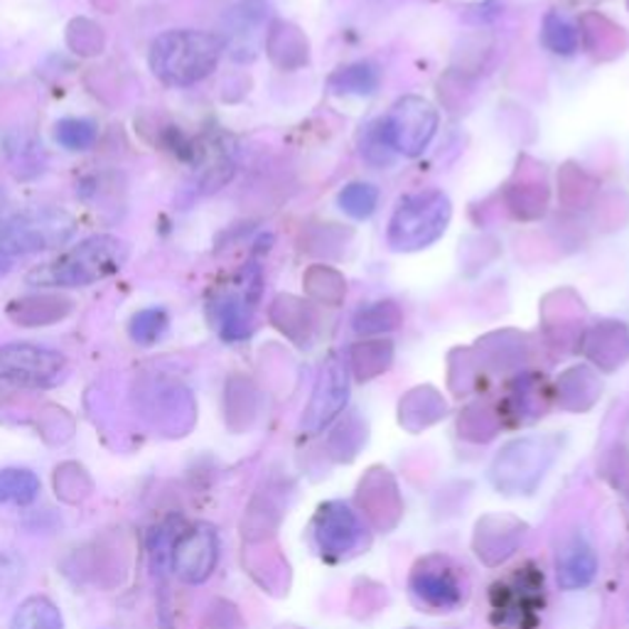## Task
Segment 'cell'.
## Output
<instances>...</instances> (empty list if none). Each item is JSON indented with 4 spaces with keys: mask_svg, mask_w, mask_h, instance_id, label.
<instances>
[{
    "mask_svg": "<svg viewBox=\"0 0 629 629\" xmlns=\"http://www.w3.org/2000/svg\"><path fill=\"white\" fill-rule=\"evenodd\" d=\"M219 561L217 531L207 523H197L178 536L172 549V570L184 582H204Z\"/></svg>",
    "mask_w": 629,
    "mask_h": 629,
    "instance_id": "7c38bea8",
    "label": "cell"
},
{
    "mask_svg": "<svg viewBox=\"0 0 629 629\" xmlns=\"http://www.w3.org/2000/svg\"><path fill=\"white\" fill-rule=\"evenodd\" d=\"M67 357L57 349L10 342L0 347V383L20 389H50L64 377Z\"/></svg>",
    "mask_w": 629,
    "mask_h": 629,
    "instance_id": "8992f818",
    "label": "cell"
},
{
    "mask_svg": "<svg viewBox=\"0 0 629 629\" xmlns=\"http://www.w3.org/2000/svg\"><path fill=\"white\" fill-rule=\"evenodd\" d=\"M409 586L418 602L438 612L456 610L465 600L458 568L442 556H428L423 561H418L411 570Z\"/></svg>",
    "mask_w": 629,
    "mask_h": 629,
    "instance_id": "ba28073f",
    "label": "cell"
},
{
    "mask_svg": "<svg viewBox=\"0 0 629 629\" xmlns=\"http://www.w3.org/2000/svg\"><path fill=\"white\" fill-rule=\"evenodd\" d=\"M596 573H598V556L592 551V546L582 539V536L568 539L556 558V580L558 586H561V590L573 592L588 588Z\"/></svg>",
    "mask_w": 629,
    "mask_h": 629,
    "instance_id": "5bb4252c",
    "label": "cell"
},
{
    "mask_svg": "<svg viewBox=\"0 0 629 629\" xmlns=\"http://www.w3.org/2000/svg\"><path fill=\"white\" fill-rule=\"evenodd\" d=\"M340 209L352 219H369L377 212L379 204V190L369 182H352L337 197Z\"/></svg>",
    "mask_w": 629,
    "mask_h": 629,
    "instance_id": "d6986e66",
    "label": "cell"
},
{
    "mask_svg": "<svg viewBox=\"0 0 629 629\" xmlns=\"http://www.w3.org/2000/svg\"><path fill=\"white\" fill-rule=\"evenodd\" d=\"M224 42L204 30H168L150 42L148 62L168 87H192L214 72Z\"/></svg>",
    "mask_w": 629,
    "mask_h": 629,
    "instance_id": "6da1fadb",
    "label": "cell"
},
{
    "mask_svg": "<svg viewBox=\"0 0 629 629\" xmlns=\"http://www.w3.org/2000/svg\"><path fill=\"white\" fill-rule=\"evenodd\" d=\"M381 126L396 156L416 158L433 141L438 131V111L423 97H401L383 116Z\"/></svg>",
    "mask_w": 629,
    "mask_h": 629,
    "instance_id": "52a82bcc",
    "label": "cell"
},
{
    "mask_svg": "<svg viewBox=\"0 0 629 629\" xmlns=\"http://www.w3.org/2000/svg\"><path fill=\"white\" fill-rule=\"evenodd\" d=\"M349 399V375L342 359L330 357L322 365L318 381H314L312 399L302 416V428L310 433H320L325 426H330L342 413Z\"/></svg>",
    "mask_w": 629,
    "mask_h": 629,
    "instance_id": "30bf717a",
    "label": "cell"
},
{
    "mask_svg": "<svg viewBox=\"0 0 629 629\" xmlns=\"http://www.w3.org/2000/svg\"><path fill=\"white\" fill-rule=\"evenodd\" d=\"M558 456L551 436H527L507 442L489 468V480L502 495H531Z\"/></svg>",
    "mask_w": 629,
    "mask_h": 629,
    "instance_id": "277c9868",
    "label": "cell"
},
{
    "mask_svg": "<svg viewBox=\"0 0 629 629\" xmlns=\"http://www.w3.org/2000/svg\"><path fill=\"white\" fill-rule=\"evenodd\" d=\"M541 40L546 48L556 54H573L578 50L580 32L578 28L561 13H549L543 20Z\"/></svg>",
    "mask_w": 629,
    "mask_h": 629,
    "instance_id": "ac0fdd59",
    "label": "cell"
},
{
    "mask_svg": "<svg viewBox=\"0 0 629 629\" xmlns=\"http://www.w3.org/2000/svg\"><path fill=\"white\" fill-rule=\"evenodd\" d=\"M399 322V312L391 306V302H377L367 310H362L357 314L355 320V330L357 332H381V330H391Z\"/></svg>",
    "mask_w": 629,
    "mask_h": 629,
    "instance_id": "603a6c76",
    "label": "cell"
},
{
    "mask_svg": "<svg viewBox=\"0 0 629 629\" xmlns=\"http://www.w3.org/2000/svg\"><path fill=\"white\" fill-rule=\"evenodd\" d=\"M40 495V477L32 470L6 468L0 470V505L28 507Z\"/></svg>",
    "mask_w": 629,
    "mask_h": 629,
    "instance_id": "e0dca14e",
    "label": "cell"
},
{
    "mask_svg": "<svg viewBox=\"0 0 629 629\" xmlns=\"http://www.w3.org/2000/svg\"><path fill=\"white\" fill-rule=\"evenodd\" d=\"M128 261V243L113 234H97L57 256L28 276L38 288H87L119 273Z\"/></svg>",
    "mask_w": 629,
    "mask_h": 629,
    "instance_id": "7a4b0ae2",
    "label": "cell"
},
{
    "mask_svg": "<svg viewBox=\"0 0 629 629\" xmlns=\"http://www.w3.org/2000/svg\"><path fill=\"white\" fill-rule=\"evenodd\" d=\"M312 536L318 551L335 561V558H342L357 549V543L362 541V523L349 505L325 502L314 511Z\"/></svg>",
    "mask_w": 629,
    "mask_h": 629,
    "instance_id": "9c48e42d",
    "label": "cell"
},
{
    "mask_svg": "<svg viewBox=\"0 0 629 629\" xmlns=\"http://www.w3.org/2000/svg\"><path fill=\"white\" fill-rule=\"evenodd\" d=\"M379 84H381V72L379 67L371 62H357L342 67L330 77L332 94L340 97H369L375 94Z\"/></svg>",
    "mask_w": 629,
    "mask_h": 629,
    "instance_id": "9a60e30c",
    "label": "cell"
},
{
    "mask_svg": "<svg viewBox=\"0 0 629 629\" xmlns=\"http://www.w3.org/2000/svg\"><path fill=\"white\" fill-rule=\"evenodd\" d=\"M452 204L446 192L423 190L403 197L389 219L387 241L393 251H421L436 243L450 224Z\"/></svg>",
    "mask_w": 629,
    "mask_h": 629,
    "instance_id": "3957f363",
    "label": "cell"
},
{
    "mask_svg": "<svg viewBox=\"0 0 629 629\" xmlns=\"http://www.w3.org/2000/svg\"><path fill=\"white\" fill-rule=\"evenodd\" d=\"M259 286H261L259 271L243 273V283L239 286L237 293L231 290V293L219 296L212 306H209L214 328L219 330L221 337H224V340L237 342L251 335L253 306H256V300H259Z\"/></svg>",
    "mask_w": 629,
    "mask_h": 629,
    "instance_id": "4fadbf2b",
    "label": "cell"
},
{
    "mask_svg": "<svg viewBox=\"0 0 629 629\" xmlns=\"http://www.w3.org/2000/svg\"><path fill=\"white\" fill-rule=\"evenodd\" d=\"M77 234V219L60 207L26 209L0 224V256H28L57 249Z\"/></svg>",
    "mask_w": 629,
    "mask_h": 629,
    "instance_id": "5b68a950",
    "label": "cell"
},
{
    "mask_svg": "<svg viewBox=\"0 0 629 629\" xmlns=\"http://www.w3.org/2000/svg\"><path fill=\"white\" fill-rule=\"evenodd\" d=\"M54 138L62 148L79 153V150L94 148L99 138V128L89 119H62L54 126Z\"/></svg>",
    "mask_w": 629,
    "mask_h": 629,
    "instance_id": "ffe728a7",
    "label": "cell"
},
{
    "mask_svg": "<svg viewBox=\"0 0 629 629\" xmlns=\"http://www.w3.org/2000/svg\"><path fill=\"white\" fill-rule=\"evenodd\" d=\"M362 156L367 162H371V166H377V168H383V166H389V162H393L396 150L389 143L387 131H383V126H381V119L367 128V133L362 138Z\"/></svg>",
    "mask_w": 629,
    "mask_h": 629,
    "instance_id": "7402d4cb",
    "label": "cell"
},
{
    "mask_svg": "<svg viewBox=\"0 0 629 629\" xmlns=\"http://www.w3.org/2000/svg\"><path fill=\"white\" fill-rule=\"evenodd\" d=\"M166 330H168V312L160 308H146L141 312H136L131 325H128L131 340L143 347L156 345L160 337L166 335Z\"/></svg>",
    "mask_w": 629,
    "mask_h": 629,
    "instance_id": "44dd1931",
    "label": "cell"
},
{
    "mask_svg": "<svg viewBox=\"0 0 629 629\" xmlns=\"http://www.w3.org/2000/svg\"><path fill=\"white\" fill-rule=\"evenodd\" d=\"M268 22V6L263 0H243L224 18V32L219 34L224 50L237 62H251L261 50Z\"/></svg>",
    "mask_w": 629,
    "mask_h": 629,
    "instance_id": "8fae6325",
    "label": "cell"
},
{
    "mask_svg": "<svg viewBox=\"0 0 629 629\" xmlns=\"http://www.w3.org/2000/svg\"><path fill=\"white\" fill-rule=\"evenodd\" d=\"M10 629H64V622L50 598L32 596L20 602L13 620H10Z\"/></svg>",
    "mask_w": 629,
    "mask_h": 629,
    "instance_id": "2e32d148",
    "label": "cell"
}]
</instances>
